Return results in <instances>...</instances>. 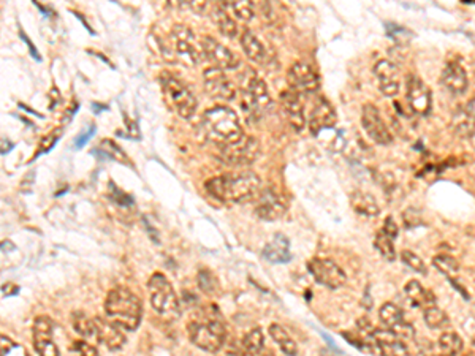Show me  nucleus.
Wrapping results in <instances>:
<instances>
[{
    "label": "nucleus",
    "mask_w": 475,
    "mask_h": 356,
    "mask_svg": "<svg viewBox=\"0 0 475 356\" xmlns=\"http://www.w3.org/2000/svg\"><path fill=\"white\" fill-rule=\"evenodd\" d=\"M404 293L407 301H409L413 308H420V309H428L431 305H435V296L433 292H429L424 288L418 281H411L404 287Z\"/></svg>",
    "instance_id": "nucleus-27"
},
{
    "label": "nucleus",
    "mask_w": 475,
    "mask_h": 356,
    "mask_svg": "<svg viewBox=\"0 0 475 356\" xmlns=\"http://www.w3.org/2000/svg\"><path fill=\"white\" fill-rule=\"evenodd\" d=\"M59 135L60 133L59 132H54L51 133V135H48V136H44L43 138V141L40 144V149L37 151V155H42L44 152H48V151H51V148L55 144V141L59 140Z\"/></svg>",
    "instance_id": "nucleus-43"
},
{
    "label": "nucleus",
    "mask_w": 475,
    "mask_h": 356,
    "mask_svg": "<svg viewBox=\"0 0 475 356\" xmlns=\"http://www.w3.org/2000/svg\"><path fill=\"white\" fill-rule=\"evenodd\" d=\"M440 82L455 96H463L469 87L467 71L461 64L449 62L440 75Z\"/></svg>",
    "instance_id": "nucleus-24"
},
{
    "label": "nucleus",
    "mask_w": 475,
    "mask_h": 356,
    "mask_svg": "<svg viewBox=\"0 0 475 356\" xmlns=\"http://www.w3.org/2000/svg\"><path fill=\"white\" fill-rule=\"evenodd\" d=\"M75 350L81 356H98L97 348H95L91 342L87 341H78L75 342Z\"/></svg>",
    "instance_id": "nucleus-42"
},
{
    "label": "nucleus",
    "mask_w": 475,
    "mask_h": 356,
    "mask_svg": "<svg viewBox=\"0 0 475 356\" xmlns=\"http://www.w3.org/2000/svg\"><path fill=\"white\" fill-rule=\"evenodd\" d=\"M439 356H458L463 350V339L456 332H444L438 342Z\"/></svg>",
    "instance_id": "nucleus-32"
},
{
    "label": "nucleus",
    "mask_w": 475,
    "mask_h": 356,
    "mask_svg": "<svg viewBox=\"0 0 475 356\" xmlns=\"http://www.w3.org/2000/svg\"><path fill=\"white\" fill-rule=\"evenodd\" d=\"M223 7L230 15H234V18L241 19V21H250L255 16V5L250 2H222Z\"/></svg>",
    "instance_id": "nucleus-36"
},
{
    "label": "nucleus",
    "mask_w": 475,
    "mask_h": 356,
    "mask_svg": "<svg viewBox=\"0 0 475 356\" xmlns=\"http://www.w3.org/2000/svg\"><path fill=\"white\" fill-rule=\"evenodd\" d=\"M361 124L363 129L368 133V136H370L374 143L380 144V146H387V144L393 141V135H391L388 125L385 124L379 108L374 107V105L368 103L363 107Z\"/></svg>",
    "instance_id": "nucleus-14"
},
{
    "label": "nucleus",
    "mask_w": 475,
    "mask_h": 356,
    "mask_svg": "<svg viewBox=\"0 0 475 356\" xmlns=\"http://www.w3.org/2000/svg\"><path fill=\"white\" fill-rule=\"evenodd\" d=\"M94 135H95V127H91V129L86 130L80 138H78L76 143H75V148H76V149H81L89 140H91V138H92Z\"/></svg>",
    "instance_id": "nucleus-46"
},
{
    "label": "nucleus",
    "mask_w": 475,
    "mask_h": 356,
    "mask_svg": "<svg viewBox=\"0 0 475 356\" xmlns=\"http://www.w3.org/2000/svg\"><path fill=\"white\" fill-rule=\"evenodd\" d=\"M406 97L409 102V107L413 114L426 116L431 114L433 111V92L420 76L409 75L406 80Z\"/></svg>",
    "instance_id": "nucleus-10"
},
{
    "label": "nucleus",
    "mask_w": 475,
    "mask_h": 356,
    "mask_svg": "<svg viewBox=\"0 0 475 356\" xmlns=\"http://www.w3.org/2000/svg\"><path fill=\"white\" fill-rule=\"evenodd\" d=\"M264 257L271 263H288L292 253L288 250V239L282 235H276L271 242L264 249Z\"/></svg>",
    "instance_id": "nucleus-29"
},
{
    "label": "nucleus",
    "mask_w": 475,
    "mask_h": 356,
    "mask_svg": "<svg viewBox=\"0 0 475 356\" xmlns=\"http://www.w3.org/2000/svg\"><path fill=\"white\" fill-rule=\"evenodd\" d=\"M350 204L355 213L363 217H370V219H374V217H377L380 214L379 204L371 193H366L361 190L354 192L350 197Z\"/></svg>",
    "instance_id": "nucleus-30"
},
{
    "label": "nucleus",
    "mask_w": 475,
    "mask_h": 356,
    "mask_svg": "<svg viewBox=\"0 0 475 356\" xmlns=\"http://www.w3.org/2000/svg\"><path fill=\"white\" fill-rule=\"evenodd\" d=\"M160 82L166 103L176 111V114L181 116L182 119L193 118L197 113L198 102L186 82L169 71L162 73Z\"/></svg>",
    "instance_id": "nucleus-4"
},
{
    "label": "nucleus",
    "mask_w": 475,
    "mask_h": 356,
    "mask_svg": "<svg viewBox=\"0 0 475 356\" xmlns=\"http://www.w3.org/2000/svg\"><path fill=\"white\" fill-rule=\"evenodd\" d=\"M105 314L121 330L135 331L143 317L141 299L126 287H116L105 299Z\"/></svg>",
    "instance_id": "nucleus-3"
},
{
    "label": "nucleus",
    "mask_w": 475,
    "mask_h": 356,
    "mask_svg": "<svg viewBox=\"0 0 475 356\" xmlns=\"http://www.w3.org/2000/svg\"><path fill=\"white\" fill-rule=\"evenodd\" d=\"M433 265H434V268L440 272V274L449 277L450 282L455 281L458 272H460V265H458V261L454 257H450V255H445V253L435 255V257L433 258Z\"/></svg>",
    "instance_id": "nucleus-35"
},
{
    "label": "nucleus",
    "mask_w": 475,
    "mask_h": 356,
    "mask_svg": "<svg viewBox=\"0 0 475 356\" xmlns=\"http://www.w3.org/2000/svg\"><path fill=\"white\" fill-rule=\"evenodd\" d=\"M284 113L287 116L288 124L292 125L295 132H303L306 127V116H304V107L301 102V96H298L292 89L282 92L281 96Z\"/></svg>",
    "instance_id": "nucleus-22"
},
{
    "label": "nucleus",
    "mask_w": 475,
    "mask_h": 356,
    "mask_svg": "<svg viewBox=\"0 0 475 356\" xmlns=\"http://www.w3.org/2000/svg\"><path fill=\"white\" fill-rule=\"evenodd\" d=\"M53 320L49 317H37L33 321V347L38 356H60L53 341Z\"/></svg>",
    "instance_id": "nucleus-17"
},
{
    "label": "nucleus",
    "mask_w": 475,
    "mask_h": 356,
    "mask_svg": "<svg viewBox=\"0 0 475 356\" xmlns=\"http://www.w3.org/2000/svg\"><path fill=\"white\" fill-rule=\"evenodd\" d=\"M374 76H376L379 91L385 97H396L399 94V71L395 62L382 59L374 65Z\"/></svg>",
    "instance_id": "nucleus-19"
},
{
    "label": "nucleus",
    "mask_w": 475,
    "mask_h": 356,
    "mask_svg": "<svg viewBox=\"0 0 475 356\" xmlns=\"http://www.w3.org/2000/svg\"><path fill=\"white\" fill-rule=\"evenodd\" d=\"M287 80L292 91L298 96H311L320 89V78L306 62H296L288 69Z\"/></svg>",
    "instance_id": "nucleus-12"
},
{
    "label": "nucleus",
    "mask_w": 475,
    "mask_h": 356,
    "mask_svg": "<svg viewBox=\"0 0 475 356\" xmlns=\"http://www.w3.org/2000/svg\"><path fill=\"white\" fill-rule=\"evenodd\" d=\"M257 198L259 199H257L255 213L261 220H279L285 214V211H287V204H285L282 197L276 190H273V188L260 190V193L257 195Z\"/></svg>",
    "instance_id": "nucleus-18"
},
{
    "label": "nucleus",
    "mask_w": 475,
    "mask_h": 356,
    "mask_svg": "<svg viewBox=\"0 0 475 356\" xmlns=\"http://www.w3.org/2000/svg\"><path fill=\"white\" fill-rule=\"evenodd\" d=\"M98 148L105 157L114 160V162L124 163V165H132L130 160H128L127 157V154L124 152V149H122L119 144H116L113 140H103L102 143H100Z\"/></svg>",
    "instance_id": "nucleus-37"
},
{
    "label": "nucleus",
    "mask_w": 475,
    "mask_h": 356,
    "mask_svg": "<svg viewBox=\"0 0 475 356\" xmlns=\"http://www.w3.org/2000/svg\"><path fill=\"white\" fill-rule=\"evenodd\" d=\"M243 348H244V352L250 356L260 355L261 352H264L265 350L264 331H261L260 328H252V330H250L248 335L243 337Z\"/></svg>",
    "instance_id": "nucleus-34"
},
{
    "label": "nucleus",
    "mask_w": 475,
    "mask_h": 356,
    "mask_svg": "<svg viewBox=\"0 0 475 356\" xmlns=\"http://www.w3.org/2000/svg\"><path fill=\"white\" fill-rule=\"evenodd\" d=\"M203 135L217 148L236 144L245 136L238 114L232 108L217 105L205 111L201 118Z\"/></svg>",
    "instance_id": "nucleus-2"
},
{
    "label": "nucleus",
    "mask_w": 475,
    "mask_h": 356,
    "mask_svg": "<svg viewBox=\"0 0 475 356\" xmlns=\"http://www.w3.org/2000/svg\"><path fill=\"white\" fill-rule=\"evenodd\" d=\"M423 319H424V323H426L428 328H431V330H439V328H442L444 325H447V321H449L444 310L435 308V305L424 309Z\"/></svg>",
    "instance_id": "nucleus-38"
},
{
    "label": "nucleus",
    "mask_w": 475,
    "mask_h": 356,
    "mask_svg": "<svg viewBox=\"0 0 475 356\" xmlns=\"http://www.w3.org/2000/svg\"><path fill=\"white\" fill-rule=\"evenodd\" d=\"M382 233L385 236H388L390 239H393V241L396 239V236H398V225H396L393 217H387V219H385Z\"/></svg>",
    "instance_id": "nucleus-44"
},
{
    "label": "nucleus",
    "mask_w": 475,
    "mask_h": 356,
    "mask_svg": "<svg viewBox=\"0 0 475 356\" xmlns=\"http://www.w3.org/2000/svg\"><path fill=\"white\" fill-rule=\"evenodd\" d=\"M187 330L193 346L208 353H217L227 341L225 325L217 319L205 321L193 320L189 323Z\"/></svg>",
    "instance_id": "nucleus-5"
},
{
    "label": "nucleus",
    "mask_w": 475,
    "mask_h": 356,
    "mask_svg": "<svg viewBox=\"0 0 475 356\" xmlns=\"http://www.w3.org/2000/svg\"><path fill=\"white\" fill-rule=\"evenodd\" d=\"M198 285L203 292L206 293H212L216 290V285H217V279L214 276L211 274L209 271H200L198 274Z\"/></svg>",
    "instance_id": "nucleus-41"
},
{
    "label": "nucleus",
    "mask_w": 475,
    "mask_h": 356,
    "mask_svg": "<svg viewBox=\"0 0 475 356\" xmlns=\"http://www.w3.org/2000/svg\"><path fill=\"white\" fill-rule=\"evenodd\" d=\"M401 260L407 268H411L412 271H415L422 276H426V272H428L426 265H424V261L418 257L417 253L411 252V250H404V252H401Z\"/></svg>",
    "instance_id": "nucleus-39"
},
{
    "label": "nucleus",
    "mask_w": 475,
    "mask_h": 356,
    "mask_svg": "<svg viewBox=\"0 0 475 356\" xmlns=\"http://www.w3.org/2000/svg\"><path fill=\"white\" fill-rule=\"evenodd\" d=\"M338 122L336 111L327 98H318L316 107L312 108L309 116V129L314 135H320L322 132L331 130Z\"/></svg>",
    "instance_id": "nucleus-20"
},
{
    "label": "nucleus",
    "mask_w": 475,
    "mask_h": 356,
    "mask_svg": "<svg viewBox=\"0 0 475 356\" xmlns=\"http://www.w3.org/2000/svg\"><path fill=\"white\" fill-rule=\"evenodd\" d=\"M307 269L314 277L317 283L329 288V290H338L347 281L345 272L339 265L334 263L329 258H314L307 263Z\"/></svg>",
    "instance_id": "nucleus-11"
},
{
    "label": "nucleus",
    "mask_w": 475,
    "mask_h": 356,
    "mask_svg": "<svg viewBox=\"0 0 475 356\" xmlns=\"http://www.w3.org/2000/svg\"><path fill=\"white\" fill-rule=\"evenodd\" d=\"M170 43L173 54L182 62L190 65H198L203 60V51L195 32L184 24H178L171 29Z\"/></svg>",
    "instance_id": "nucleus-8"
},
{
    "label": "nucleus",
    "mask_w": 475,
    "mask_h": 356,
    "mask_svg": "<svg viewBox=\"0 0 475 356\" xmlns=\"http://www.w3.org/2000/svg\"><path fill=\"white\" fill-rule=\"evenodd\" d=\"M451 127H454V130L458 136L466 138V140H472L474 138V98L454 114Z\"/></svg>",
    "instance_id": "nucleus-26"
},
{
    "label": "nucleus",
    "mask_w": 475,
    "mask_h": 356,
    "mask_svg": "<svg viewBox=\"0 0 475 356\" xmlns=\"http://www.w3.org/2000/svg\"><path fill=\"white\" fill-rule=\"evenodd\" d=\"M260 155V143L257 138L244 136L241 141L219 148V159L228 165H250Z\"/></svg>",
    "instance_id": "nucleus-9"
},
{
    "label": "nucleus",
    "mask_w": 475,
    "mask_h": 356,
    "mask_svg": "<svg viewBox=\"0 0 475 356\" xmlns=\"http://www.w3.org/2000/svg\"><path fill=\"white\" fill-rule=\"evenodd\" d=\"M19 33H21L22 40H24V43L27 44V46H29V49H31V54H32V57H33V59H37V60H40V55H38V54H37V49H35V46H33V43L31 42V38H29V37H27V35H26V33H24V32H22V30H21Z\"/></svg>",
    "instance_id": "nucleus-47"
},
{
    "label": "nucleus",
    "mask_w": 475,
    "mask_h": 356,
    "mask_svg": "<svg viewBox=\"0 0 475 356\" xmlns=\"http://www.w3.org/2000/svg\"><path fill=\"white\" fill-rule=\"evenodd\" d=\"M203 86L206 94L214 100H225L230 102L236 97V86L225 75V71L211 66L203 75Z\"/></svg>",
    "instance_id": "nucleus-15"
},
{
    "label": "nucleus",
    "mask_w": 475,
    "mask_h": 356,
    "mask_svg": "<svg viewBox=\"0 0 475 356\" xmlns=\"http://www.w3.org/2000/svg\"><path fill=\"white\" fill-rule=\"evenodd\" d=\"M209 16L214 21V24L217 26V29L222 33L223 37L227 38H234L238 35V24L236 21L233 19V16L228 13L222 3L212 5V10Z\"/></svg>",
    "instance_id": "nucleus-28"
},
{
    "label": "nucleus",
    "mask_w": 475,
    "mask_h": 356,
    "mask_svg": "<svg viewBox=\"0 0 475 356\" xmlns=\"http://www.w3.org/2000/svg\"><path fill=\"white\" fill-rule=\"evenodd\" d=\"M270 336L273 337V341H275L279 348H281V352L287 356H296L298 355V346H296V342L292 339V336L288 335V331L285 330L284 326L277 325V323H273L270 326Z\"/></svg>",
    "instance_id": "nucleus-31"
},
{
    "label": "nucleus",
    "mask_w": 475,
    "mask_h": 356,
    "mask_svg": "<svg viewBox=\"0 0 475 356\" xmlns=\"http://www.w3.org/2000/svg\"><path fill=\"white\" fill-rule=\"evenodd\" d=\"M97 326V341L105 344L110 350H121L126 346V335L119 326L111 323L108 319H94Z\"/></svg>",
    "instance_id": "nucleus-25"
},
{
    "label": "nucleus",
    "mask_w": 475,
    "mask_h": 356,
    "mask_svg": "<svg viewBox=\"0 0 475 356\" xmlns=\"http://www.w3.org/2000/svg\"><path fill=\"white\" fill-rule=\"evenodd\" d=\"M206 190L223 203H248L261 190V179L254 171H239L211 177L205 184Z\"/></svg>",
    "instance_id": "nucleus-1"
},
{
    "label": "nucleus",
    "mask_w": 475,
    "mask_h": 356,
    "mask_svg": "<svg viewBox=\"0 0 475 356\" xmlns=\"http://www.w3.org/2000/svg\"><path fill=\"white\" fill-rule=\"evenodd\" d=\"M376 247L380 252V255L387 260V261H395L396 258V252H395V246H393V239H390L388 236H385L382 231L379 233L376 236Z\"/></svg>",
    "instance_id": "nucleus-40"
},
{
    "label": "nucleus",
    "mask_w": 475,
    "mask_h": 356,
    "mask_svg": "<svg viewBox=\"0 0 475 356\" xmlns=\"http://www.w3.org/2000/svg\"><path fill=\"white\" fill-rule=\"evenodd\" d=\"M379 319L391 335L398 337L402 342L409 341V339H413V336H415L413 328L404 320L402 310L393 303H385L382 308H380Z\"/></svg>",
    "instance_id": "nucleus-16"
},
{
    "label": "nucleus",
    "mask_w": 475,
    "mask_h": 356,
    "mask_svg": "<svg viewBox=\"0 0 475 356\" xmlns=\"http://www.w3.org/2000/svg\"><path fill=\"white\" fill-rule=\"evenodd\" d=\"M149 301L155 312L160 315H176L180 314V299L173 288L171 282L166 279L165 274L155 272L148 281Z\"/></svg>",
    "instance_id": "nucleus-7"
},
{
    "label": "nucleus",
    "mask_w": 475,
    "mask_h": 356,
    "mask_svg": "<svg viewBox=\"0 0 475 356\" xmlns=\"http://www.w3.org/2000/svg\"><path fill=\"white\" fill-rule=\"evenodd\" d=\"M239 42H241V48L245 54V57H248L250 62H255L264 66H266L271 62L273 54L268 51V48L264 43H261L260 38L257 37L254 32L244 30L241 35V40Z\"/></svg>",
    "instance_id": "nucleus-23"
},
{
    "label": "nucleus",
    "mask_w": 475,
    "mask_h": 356,
    "mask_svg": "<svg viewBox=\"0 0 475 356\" xmlns=\"http://www.w3.org/2000/svg\"><path fill=\"white\" fill-rule=\"evenodd\" d=\"M201 51H203V59L209 60L214 69H219L222 71L238 69L239 60L227 46L214 40L212 37H203L200 40Z\"/></svg>",
    "instance_id": "nucleus-13"
},
{
    "label": "nucleus",
    "mask_w": 475,
    "mask_h": 356,
    "mask_svg": "<svg viewBox=\"0 0 475 356\" xmlns=\"http://www.w3.org/2000/svg\"><path fill=\"white\" fill-rule=\"evenodd\" d=\"M74 328L78 335L85 337L87 342L97 341V326H95V321L92 319H89L87 315L81 312L74 314Z\"/></svg>",
    "instance_id": "nucleus-33"
},
{
    "label": "nucleus",
    "mask_w": 475,
    "mask_h": 356,
    "mask_svg": "<svg viewBox=\"0 0 475 356\" xmlns=\"http://www.w3.org/2000/svg\"><path fill=\"white\" fill-rule=\"evenodd\" d=\"M270 356H275V355H270Z\"/></svg>",
    "instance_id": "nucleus-48"
},
{
    "label": "nucleus",
    "mask_w": 475,
    "mask_h": 356,
    "mask_svg": "<svg viewBox=\"0 0 475 356\" xmlns=\"http://www.w3.org/2000/svg\"><path fill=\"white\" fill-rule=\"evenodd\" d=\"M371 337L374 344V352L380 356H409V350H407L406 344L391 335L387 328L385 330H376L374 328Z\"/></svg>",
    "instance_id": "nucleus-21"
},
{
    "label": "nucleus",
    "mask_w": 475,
    "mask_h": 356,
    "mask_svg": "<svg viewBox=\"0 0 475 356\" xmlns=\"http://www.w3.org/2000/svg\"><path fill=\"white\" fill-rule=\"evenodd\" d=\"M13 348H16V342L7 336L0 335V356H7Z\"/></svg>",
    "instance_id": "nucleus-45"
},
{
    "label": "nucleus",
    "mask_w": 475,
    "mask_h": 356,
    "mask_svg": "<svg viewBox=\"0 0 475 356\" xmlns=\"http://www.w3.org/2000/svg\"><path fill=\"white\" fill-rule=\"evenodd\" d=\"M241 97L245 114L254 121L265 116V113H268L273 107V100L266 82L255 73H249L248 80H244Z\"/></svg>",
    "instance_id": "nucleus-6"
}]
</instances>
